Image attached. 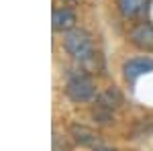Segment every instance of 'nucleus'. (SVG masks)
Returning a JSON list of instances; mask_svg holds the SVG:
<instances>
[{
	"instance_id": "obj_1",
	"label": "nucleus",
	"mask_w": 153,
	"mask_h": 151,
	"mask_svg": "<svg viewBox=\"0 0 153 151\" xmlns=\"http://www.w3.org/2000/svg\"><path fill=\"white\" fill-rule=\"evenodd\" d=\"M65 94L71 102H88L96 96V82L90 74L86 71H71L68 84H65Z\"/></svg>"
},
{
	"instance_id": "obj_2",
	"label": "nucleus",
	"mask_w": 153,
	"mask_h": 151,
	"mask_svg": "<svg viewBox=\"0 0 153 151\" xmlns=\"http://www.w3.org/2000/svg\"><path fill=\"white\" fill-rule=\"evenodd\" d=\"M63 47H65V51L70 53L71 57L80 59V61H88L94 55L92 37L84 29H71V31H68V35L63 39Z\"/></svg>"
},
{
	"instance_id": "obj_3",
	"label": "nucleus",
	"mask_w": 153,
	"mask_h": 151,
	"mask_svg": "<svg viewBox=\"0 0 153 151\" xmlns=\"http://www.w3.org/2000/svg\"><path fill=\"white\" fill-rule=\"evenodd\" d=\"M123 71H125L127 82L133 84L139 76L153 71V59L151 57H135V59H129V61L123 65Z\"/></svg>"
},
{
	"instance_id": "obj_4",
	"label": "nucleus",
	"mask_w": 153,
	"mask_h": 151,
	"mask_svg": "<svg viewBox=\"0 0 153 151\" xmlns=\"http://www.w3.org/2000/svg\"><path fill=\"white\" fill-rule=\"evenodd\" d=\"M131 41L143 51H153V25L151 23H139L131 31Z\"/></svg>"
},
{
	"instance_id": "obj_5",
	"label": "nucleus",
	"mask_w": 153,
	"mask_h": 151,
	"mask_svg": "<svg viewBox=\"0 0 153 151\" xmlns=\"http://www.w3.org/2000/svg\"><path fill=\"white\" fill-rule=\"evenodd\" d=\"M151 0H117V6L125 19H141L149 10Z\"/></svg>"
},
{
	"instance_id": "obj_6",
	"label": "nucleus",
	"mask_w": 153,
	"mask_h": 151,
	"mask_svg": "<svg viewBox=\"0 0 153 151\" xmlns=\"http://www.w3.org/2000/svg\"><path fill=\"white\" fill-rule=\"evenodd\" d=\"M51 23H53V29H55V31L68 33V31H71V29H76L78 16H76V12L70 10V8H57V10H53Z\"/></svg>"
},
{
	"instance_id": "obj_7",
	"label": "nucleus",
	"mask_w": 153,
	"mask_h": 151,
	"mask_svg": "<svg viewBox=\"0 0 153 151\" xmlns=\"http://www.w3.org/2000/svg\"><path fill=\"white\" fill-rule=\"evenodd\" d=\"M123 104V94H120V90L118 88H114V86H110L108 90H104V92L98 96V106L100 108H104V110H114V108H118V106Z\"/></svg>"
},
{
	"instance_id": "obj_8",
	"label": "nucleus",
	"mask_w": 153,
	"mask_h": 151,
	"mask_svg": "<svg viewBox=\"0 0 153 151\" xmlns=\"http://www.w3.org/2000/svg\"><path fill=\"white\" fill-rule=\"evenodd\" d=\"M71 133H74L76 137L82 135V139H78L82 145H92V143H96V139H98V135L92 133V131H88L86 127H74V129H71Z\"/></svg>"
},
{
	"instance_id": "obj_9",
	"label": "nucleus",
	"mask_w": 153,
	"mask_h": 151,
	"mask_svg": "<svg viewBox=\"0 0 153 151\" xmlns=\"http://www.w3.org/2000/svg\"><path fill=\"white\" fill-rule=\"evenodd\" d=\"M92 151H117V149H110V147H96V149Z\"/></svg>"
},
{
	"instance_id": "obj_10",
	"label": "nucleus",
	"mask_w": 153,
	"mask_h": 151,
	"mask_svg": "<svg viewBox=\"0 0 153 151\" xmlns=\"http://www.w3.org/2000/svg\"><path fill=\"white\" fill-rule=\"evenodd\" d=\"M63 2H71V0H63Z\"/></svg>"
}]
</instances>
